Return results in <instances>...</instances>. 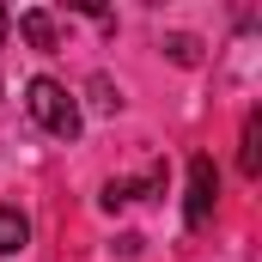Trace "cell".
I'll return each mask as SVG.
<instances>
[{
    "label": "cell",
    "instance_id": "obj_1",
    "mask_svg": "<svg viewBox=\"0 0 262 262\" xmlns=\"http://www.w3.org/2000/svg\"><path fill=\"white\" fill-rule=\"evenodd\" d=\"M25 110H31V122H37V128L55 134V140H79V128H85V116H79L73 92H67L61 79H49V73H37V79L25 85Z\"/></svg>",
    "mask_w": 262,
    "mask_h": 262
},
{
    "label": "cell",
    "instance_id": "obj_2",
    "mask_svg": "<svg viewBox=\"0 0 262 262\" xmlns=\"http://www.w3.org/2000/svg\"><path fill=\"white\" fill-rule=\"evenodd\" d=\"M213 201H220V165H213L207 152H195V159H189V195H183V220H189V232L207 226Z\"/></svg>",
    "mask_w": 262,
    "mask_h": 262
},
{
    "label": "cell",
    "instance_id": "obj_3",
    "mask_svg": "<svg viewBox=\"0 0 262 262\" xmlns=\"http://www.w3.org/2000/svg\"><path fill=\"white\" fill-rule=\"evenodd\" d=\"M18 37H25L31 49H43V55H55V49H61V25H55V12H49V6H25V12H18Z\"/></svg>",
    "mask_w": 262,
    "mask_h": 262
},
{
    "label": "cell",
    "instance_id": "obj_4",
    "mask_svg": "<svg viewBox=\"0 0 262 262\" xmlns=\"http://www.w3.org/2000/svg\"><path fill=\"white\" fill-rule=\"evenodd\" d=\"M25 244H31V220H25V207L0 201V256H18Z\"/></svg>",
    "mask_w": 262,
    "mask_h": 262
},
{
    "label": "cell",
    "instance_id": "obj_5",
    "mask_svg": "<svg viewBox=\"0 0 262 262\" xmlns=\"http://www.w3.org/2000/svg\"><path fill=\"white\" fill-rule=\"evenodd\" d=\"M238 171L262 177V116H244V146H238Z\"/></svg>",
    "mask_w": 262,
    "mask_h": 262
},
{
    "label": "cell",
    "instance_id": "obj_6",
    "mask_svg": "<svg viewBox=\"0 0 262 262\" xmlns=\"http://www.w3.org/2000/svg\"><path fill=\"white\" fill-rule=\"evenodd\" d=\"M165 49H171V61H177V67H201V43H195V37H183V31L165 37Z\"/></svg>",
    "mask_w": 262,
    "mask_h": 262
},
{
    "label": "cell",
    "instance_id": "obj_7",
    "mask_svg": "<svg viewBox=\"0 0 262 262\" xmlns=\"http://www.w3.org/2000/svg\"><path fill=\"white\" fill-rule=\"evenodd\" d=\"M98 201H104L110 213H116V207H128V201H134V189H128V177H110V183H104V195H98Z\"/></svg>",
    "mask_w": 262,
    "mask_h": 262
},
{
    "label": "cell",
    "instance_id": "obj_8",
    "mask_svg": "<svg viewBox=\"0 0 262 262\" xmlns=\"http://www.w3.org/2000/svg\"><path fill=\"white\" fill-rule=\"evenodd\" d=\"M128 189H134V201H152L159 189H165V165H152V171H146L140 183H128Z\"/></svg>",
    "mask_w": 262,
    "mask_h": 262
},
{
    "label": "cell",
    "instance_id": "obj_9",
    "mask_svg": "<svg viewBox=\"0 0 262 262\" xmlns=\"http://www.w3.org/2000/svg\"><path fill=\"white\" fill-rule=\"evenodd\" d=\"M92 104H98V110H116V104H122V98H116V92H110V79H104V73H98V79H92Z\"/></svg>",
    "mask_w": 262,
    "mask_h": 262
},
{
    "label": "cell",
    "instance_id": "obj_10",
    "mask_svg": "<svg viewBox=\"0 0 262 262\" xmlns=\"http://www.w3.org/2000/svg\"><path fill=\"white\" fill-rule=\"evenodd\" d=\"M6 31H12V18H6V6H0V43H6Z\"/></svg>",
    "mask_w": 262,
    "mask_h": 262
}]
</instances>
